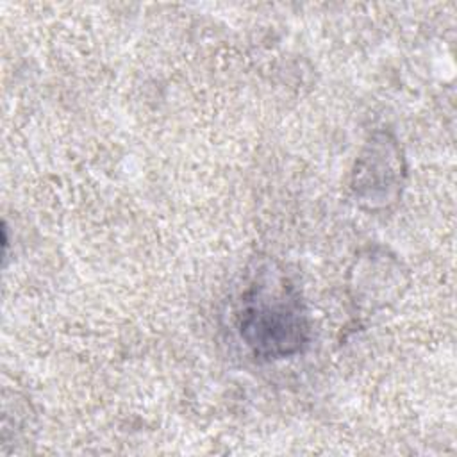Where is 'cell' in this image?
Listing matches in <instances>:
<instances>
[{
    "mask_svg": "<svg viewBox=\"0 0 457 457\" xmlns=\"http://www.w3.org/2000/svg\"><path fill=\"white\" fill-rule=\"evenodd\" d=\"M239 339L255 359L277 361L300 353L311 325L295 284L271 264L261 266L241 291L236 305Z\"/></svg>",
    "mask_w": 457,
    "mask_h": 457,
    "instance_id": "1",
    "label": "cell"
},
{
    "mask_svg": "<svg viewBox=\"0 0 457 457\" xmlns=\"http://www.w3.org/2000/svg\"><path fill=\"white\" fill-rule=\"evenodd\" d=\"M405 180V161L398 141L377 132L370 137L352 171V191L370 209L386 207L395 202Z\"/></svg>",
    "mask_w": 457,
    "mask_h": 457,
    "instance_id": "2",
    "label": "cell"
}]
</instances>
